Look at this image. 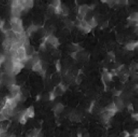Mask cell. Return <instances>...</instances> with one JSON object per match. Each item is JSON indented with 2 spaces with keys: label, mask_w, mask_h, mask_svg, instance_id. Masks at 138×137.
I'll return each mask as SVG.
<instances>
[{
  "label": "cell",
  "mask_w": 138,
  "mask_h": 137,
  "mask_svg": "<svg viewBox=\"0 0 138 137\" xmlns=\"http://www.w3.org/2000/svg\"><path fill=\"white\" fill-rule=\"evenodd\" d=\"M32 70L34 72H41L42 70H43V66H42V61L40 60L39 62L34 63L32 66Z\"/></svg>",
  "instance_id": "obj_1"
},
{
  "label": "cell",
  "mask_w": 138,
  "mask_h": 137,
  "mask_svg": "<svg viewBox=\"0 0 138 137\" xmlns=\"http://www.w3.org/2000/svg\"><path fill=\"white\" fill-rule=\"evenodd\" d=\"M56 68H57V72H60L61 71V63H60V62L59 61H57V63H56Z\"/></svg>",
  "instance_id": "obj_9"
},
{
  "label": "cell",
  "mask_w": 138,
  "mask_h": 137,
  "mask_svg": "<svg viewBox=\"0 0 138 137\" xmlns=\"http://www.w3.org/2000/svg\"><path fill=\"white\" fill-rule=\"evenodd\" d=\"M55 109V113H57V114H58V113H61V112H62V111L64 110V107L63 106V104H61V103H58V104H57L55 106V107H54Z\"/></svg>",
  "instance_id": "obj_4"
},
{
  "label": "cell",
  "mask_w": 138,
  "mask_h": 137,
  "mask_svg": "<svg viewBox=\"0 0 138 137\" xmlns=\"http://www.w3.org/2000/svg\"><path fill=\"white\" fill-rule=\"evenodd\" d=\"M128 111H129L130 112L132 113V112H133V110H134V107H133L132 104H130L128 106Z\"/></svg>",
  "instance_id": "obj_8"
},
{
  "label": "cell",
  "mask_w": 138,
  "mask_h": 137,
  "mask_svg": "<svg viewBox=\"0 0 138 137\" xmlns=\"http://www.w3.org/2000/svg\"><path fill=\"white\" fill-rule=\"evenodd\" d=\"M25 113L28 118H33L34 116V107H29L26 110H25Z\"/></svg>",
  "instance_id": "obj_2"
},
{
  "label": "cell",
  "mask_w": 138,
  "mask_h": 137,
  "mask_svg": "<svg viewBox=\"0 0 138 137\" xmlns=\"http://www.w3.org/2000/svg\"><path fill=\"white\" fill-rule=\"evenodd\" d=\"M137 41H131L126 44V49L129 51L134 50L137 46Z\"/></svg>",
  "instance_id": "obj_3"
},
{
  "label": "cell",
  "mask_w": 138,
  "mask_h": 137,
  "mask_svg": "<svg viewBox=\"0 0 138 137\" xmlns=\"http://www.w3.org/2000/svg\"><path fill=\"white\" fill-rule=\"evenodd\" d=\"M132 118H134L135 120L137 119V114H132Z\"/></svg>",
  "instance_id": "obj_11"
},
{
  "label": "cell",
  "mask_w": 138,
  "mask_h": 137,
  "mask_svg": "<svg viewBox=\"0 0 138 137\" xmlns=\"http://www.w3.org/2000/svg\"><path fill=\"white\" fill-rule=\"evenodd\" d=\"M138 19V14L137 12H134L130 15L129 18H128V20H131V21H136L137 22Z\"/></svg>",
  "instance_id": "obj_5"
},
{
  "label": "cell",
  "mask_w": 138,
  "mask_h": 137,
  "mask_svg": "<svg viewBox=\"0 0 138 137\" xmlns=\"http://www.w3.org/2000/svg\"><path fill=\"white\" fill-rule=\"evenodd\" d=\"M5 120H8V119L2 112H0V121L2 122V121H5Z\"/></svg>",
  "instance_id": "obj_7"
},
{
  "label": "cell",
  "mask_w": 138,
  "mask_h": 137,
  "mask_svg": "<svg viewBox=\"0 0 138 137\" xmlns=\"http://www.w3.org/2000/svg\"><path fill=\"white\" fill-rule=\"evenodd\" d=\"M137 24V22L136 21H131V20H128V25L132 26H136Z\"/></svg>",
  "instance_id": "obj_6"
},
{
  "label": "cell",
  "mask_w": 138,
  "mask_h": 137,
  "mask_svg": "<svg viewBox=\"0 0 138 137\" xmlns=\"http://www.w3.org/2000/svg\"><path fill=\"white\" fill-rule=\"evenodd\" d=\"M75 82H76L77 84H80L81 82H82V79H81V78L78 77V78H76V80H75Z\"/></svg>",
  "instance_id": "obj_10"
}]
</instances>
